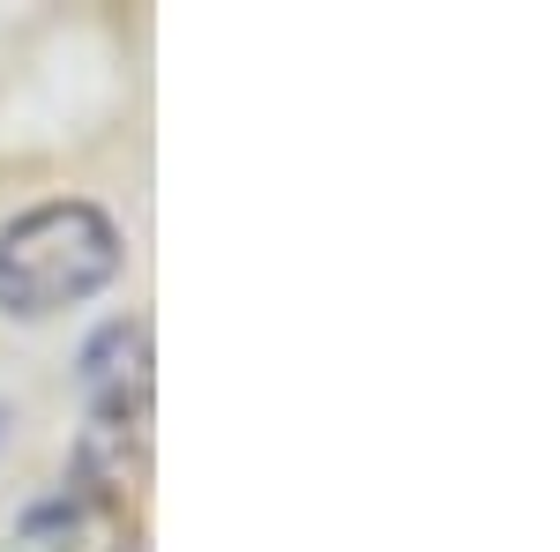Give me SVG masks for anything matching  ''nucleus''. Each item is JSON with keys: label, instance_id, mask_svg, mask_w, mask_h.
Wrapping results in <instances>:
<instances>
[{"label": "nucleus", "instance_id": "f257e3e1", "mask_svg": "<svg viewBox=\"0 0 560 552\" xmlns=\"http://www.w3.org/2000/svg\"><path fill=\"white\" fill-rule=\"evenodd\" d=\"M113 277H120V224L83 195L31 202L23 216L0 224V314L15 321L68 314Z\"/></svg>", "mask_w": 560, "mask_h": 552}, {"label": "nucleus", "instance_id": "f03ea898", "mask_svg": "<svg viewBox=\"0 0 560 552\" xmlns=\"http://www.w3.org/2000/svg\"><path fill=\"white\" fill-rule=\"evenodd\" d=\"M83 403L90 419H150V321H105L83 343Z\"/></svg>", "mask_w": 560, "mask_h": 552}, {"label": "nucleus", "instance_id": "7ed1b4c3", "mask_svg": "<svg viewBox=\"0 0 560 552\" xmlns=\"http://www.w3.org/2000/svg\"><path fill=\"white\" fill-rule=\"evenodd\" d=\"M97 515L105 508H90L83 493H52V501H38V508L23 515V545L31 552H83Z\"/></svg>", "mask_w": 560, "mask_h": 552}]
</instances>
